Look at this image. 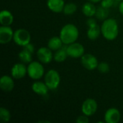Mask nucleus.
Wrapping results in <instances>:
<instances>
[{
    "mask_svg": "<svg viewBox=\"0 0 123 123\" xmlns=\"http://www.w3.org/2000/svg\"><path fill=\"white\" fill-rule=\"evenodd\" d=\"M101 32L103 37L107 40H114L119 34V27L117 21L113 18H107L104 20L101 26Z\"/></svg>",
    "mask_w": 123,
    "mask_h": 123,
    "instance_id": "f257e3e1",
    "label": "nucleus"
},
{
    "mask_svg": "<svg viewBox=\"0 0 123 123\" xmlns=\"http://www.w3.org/2000/svg\"><path fill=\"white\" fill-rule=\"evenodd\" d=\"M79 35V30L74 24H67L64 25L60 32V37L66 45L75 43L77 40Z\"/></svg>",
    "mask_w": 123,
    "mask_h": 123,
    "instance_id": "f03ea898",
    "label": "nucleus"
},
{
    "mask_svg": "<svg viewBox=\"0 0 123 123\" xmlns=\"http://www.w3.org/2000/svg\"><path fill=\"white\" fill-rule=\"evenodd\" d=\"M45 83L50 90L56 89L61 83L59 73L54 69L49 70L45 75Z\"/></svg>",
    "mask_w": 123,
    "mask_h": 123,
    "instance_id": "7ed1b4c3",
    "label": "nucleus"
},
{
    "mask_svg": "<svg viewBox=\"0 0 123 123\" xmlns=\"http://www.w3.org/2000/svg\"><path fill=\"white\" fill-rule=\"evenodd\" d=\"M45 69L43 66L37 61H32L27 66V74L34 80H38L44 75Z\"/></svg>",
    "mask_w": 123,
    "mask_h": 123,
    "instance_id": "20e7f679",
    "label": "nucleus"
},
{
    "mask_svg": "<svg viewBox=\"0 0 123 123\" xmlns=\"http://www.w3.org/2000/svg\"><path fill=\"white\" fill-rule=\"evenodd\" d=\"M13 40L17 45L24 47L25 45L30 43L31 36L30 32L27 30L20 28L14 31Z\"/></svg>",
    "mask_w": 123,
    "mask_h": 123,
    "instance_id": "39448f33",
    "label": "nucleus"
},
{
    "mask_svg": "<svg viewBox=\"0 0 123 123\" xmlns=\"http://www.w3.org/2000/svg\"><path fill=\"white\" fill-rule=\"evenodd\" d=\"M81 62L82 66L89 71H92L97 68L99 64L97 58L90 53L84 54L81 58Z\"/></svg>",
    "mask_w": 123,
    "mask_h": 123,
    "instance_id": "423d86ee",
    "label": "nucleus"
},
{
    "mask_svg": "<svg viewBox=\"0 0 123 123\" xmlns=\"http://www.w3.org/2000/svg\"><path fill=\"white\" fill-rule=\"evenodd\" d=\"M84 47L79 43L75 42L67 45V53L71 58H81V56L84 54Z\"/></svg>",
    "mask_w": 123,
    "mask_h": 123,
    "instance_id": "0eeeda50",
    "label": "nucleus"
},
{
    "mask_svg": "<svg viewBox=\"0 0 123 123\" xmlns=\"http://www.w3.org/2000/svg\"><path fill=\"white\" fill-rule=\"evenodd\" d=\"M98 105L94 99H86L82 104L81 106V111L84 115L89 117L94 115L97 110Z\"/></svg>",
    "mask_w": 123,
    "mask_h": 123,
    "instance_id": "6e6552de",
    "label": "nucleus"
},
{
    "mask_svg": "<svg viewBox=\"0 0 123 123\" xmlns=\"http://www.w3.org/2000/svg\"><path fill=\"white\" fill-rule=\"evenodd\" d=\"M37 57L41 63L47 64L51 62L53 55L52 50L48 47H41L37 51Z\"/></svg>",
    "mask_w": 123,
    "mask_h": 123,
    "instance_id": "1a4fd4ad",
    "label": "nucleus"
},
{
    "mask_svg": "<svg viewBox=\"0 0 123 123\" xmlns=\"http://www.w3.org/2000/svg\"><path fill=\"white\" fill-rule=\"evenodd\" d=\"M14 37V32L9 26H1L0 27V43H9Z\"/></svg>",
    "mask_w": 123,
    "mask_h": 123,
    "instance_id": "9d476101",
    "label": "nucleus"
},
{
    "mask_svg": "<svg viewBox=\"0 0 123 123\" xmlns=\"http://www.w3.org/2000/svg\"><path fill=\"white\" fill-rule=\"evenodd\" d=\"M27 74V68L22 63L14 64L11 69V75L14 79H21Z\"/></svg>",
    "mask_w": 123,
    "mask_h": 123,
    "instance_id": "9b49d317",
    "label": "nucleus"
},
{
    "mask_svg": "<svg viewBox=\"0 0 123 123\" xmlns=\"http://www.w3.org/2000/svg\"><path fill=\"white\" fill-rule=\"evenodd\" d=\"M120 112L116 108L108 109L105 114V120L107 123H117L120 120Z\"/></svg>",
    "mask_w": 123,
    "mask_h": 123,
    "instance_id": "f8f14e48",
    "label": "nucleus"
},
{
    "mask_svg": "<svg viewBox=\"0 0 123 123\" xmlns=\"http://www.w3.org/2000/svg\"><path fill=\"white\" fill-rule=\"evenodd\" d=\"M14 87V83L13 79L9 76H2L0 79V88L2 91L8 92L13 90Z\"/></svg>",
    "mask_w": 123,
    "mask_h": 123,
    "instance_id": "ddd939ff",
    "label": "nucleus"
},
{
    "mask_svg": "<svg viewBox=\"0 0 123 123\" xmlns=\"http://www.w3.org/2000/svg\"><path fill=\"white\" fill-rule=\"evenodd\" d=\"M47 5L50 11L55 13H60L63 10L65 2L64 0H48Z\"/></svg>",
    "mask_w": 123,
    "mask_h": 123,
    "instance_id": "4468645a",
    "label": "nucleus"
},
{
    "mask_svg": "<svg viewBox=\"0 0 123 123\" xmlns=\"http://www.w3.org/2000/svg\"><path fill=\"white\" fill-rule=\"evenodd\" d=\"M32 90L38 95L45 96L48 94L49 89L45 83L41 81H35L32 85Z\"/></svg>",
    "mask_w": 123,
    "mask_h": 123,
    "instance_id": "2eb2a0df",
    "label": "nucleus"
},
{
    "mask_svg": "<svg viewBox=\"0 0 123 123\" xmlns=\"http://www.w3.org/2000/svg\"><path fill=\"white\" fill-rule=\"evenodd\" d=\"M14 17L8 10H2L0 13V23L3 26H9L13 23Z\"/></svg>",
    "mask_w": 123,
    "mask_h": 123,
    "instance_id": "dca6fc26",
    "label": "nucleus"
},
{
    "mask_svg": "<svg viewBox=\"0 0 123 123\" xmlns=\"http://www.w3.org/2000/svg\"><path fill=\"white\" fill-rule=\"evenodd\" d=\"M63 43L62 41V40L61 39L60 36L57 37V36H54L53 37H51L48 43V47L51 50H58L59 49H61L63 47Z\"/></svg>",
    "mask_w": 123,
    "mask_h": 123,
    "instance_id": "f3484780",
    "label": "nucleus"
},
{
    "mask_svg": "<svg viewBox=\"0 0 123 123\" xmlns=\"http://www.w3.org/2000/svg\"><path fill=\"white\" fill-rule=\"evenodd\" d=\"M96 11H97L96 6H94V3H92L91 1L85 3L82 6L83 14L88 17H92L94 15H95Z\"/></svg>",
    "mask_w": 123,
    "mask_h": 123,
    "instance_id": "a211bd4d",
    "label": "nucleus"
},
{
    "mask_svg": "<svg viewBox=\"0 0 123 123\" xmlns=\"http://www.w3.org/2000/svg\"><path fill=\"white\" fill-rule=\"evenodd\" d=\"M68 56V55L67 53V46H64L62 47L61 49L56 50V52L54 53L53 58L56 62L61 63L66 61Z\"/></svg>",
    "mask_w": 123,
    "mask_h": 123,
    "instance_id": "6ab92c4d",
    "label": "nucleus"
},
{
    "mask_svg": "<svg viewBox=\"0 0 123 123\" xmlns=\"http://www.w3.org/2000/svg\"><path fill=\"white\" fill-rule=\"evenodd\" d=\"M101 33H102L101 27H99L98 25H97L95 27H89V29L87 30V37L89 39H90L92 40H94L99 37Z\"/></svg>",
    "mask_w": 123,
    "mask_h": 123,
    "instance_id": "aec40b11",
    "label": "nucleus"
},
{
    "mask_svg": "<svg viewBox=\"0 0 123 123\" xmlns=\"http://www.w3.org/2000/svg\"><path fill=\"white\" fill-rule=\"evenodd\" d=\"M19 60L25 63H30L32 62V53L26 50L25 49H23L22 51L19 52Z\"/></svg>",
    "mask_w": 123,
    "mask_h": 123,
    "instance_id": "412c9836",
    "label": "nucleus"
},
{
    "mask_svg": "<svg viewBox=\"0 0 123 123\" xmlns=\"http://www.w3.org/2000/svg\"><path fill=\"white\" fill-rule=\"evenodd\" d=\"M108 14H109L108 9L105 8V7H103L102 6L97 8L95 16L98 19H99V20H105L106 19H107Z\"/></svg>",
    "mask_w": 123,
    "mask_h": 123,
    "instance_id": "4be33fe9",
    "label": "nucleus"
},
{
    "mask_svg": "<svg viewBox=\"0 0 123 123\" xmlns=\"http://www.w3.org/2000/svg\"><path fill=\"white\" fill-rule=\"evenodd\" d=\"M77 10V6L74 3H68L65 4L63 8V13L66 15H71Z\"/></svg>",
    "mask_w": 123,
    "mask_h": 123,
    "instance_id": "5701e85b",
    "label": "nucleus"
},
{
    "mask_svg": "<svg viewBox=\"0 0 123 123\" xmlns=\"http://www.w3.org/2000/svg\"><path fill=\"white\" fill-rule=\"evenodd\" d=\"M11 119L10 112L4 107H1L0 109V120L3 123H8Z\"/></svg>",
    "mask_w": 123,
    "mask_h": 123,
    "instance_id": "b1692460",
    "label": "nucleus"
},
{
    "mask_svg": "<svg viewBox=\"0 0 123 123\" xmlns=\"http://www.w3.org/2000/svg\"><path fill=\"white\" fill-rule=\"evenodd\" d=\"M97 69L102 74H107L110 71V66L106 62H102L98 64Z\"/></svg>",
    "mask_w": 123,
    "mask_h": 123,
    "instance_id": "393cba45",
    "label": "nucleus"
},
{
    "mask_svg": "<svg viewBox=\"0 0 123 123\" xmlns=\"http://www.w3.org/2000/svg\"><path fill=\"white\" fill-rule=\"evenodd\" d=\"M115 1V0H102L101 1V6L105 7V8L109 9L113 6Z\"/></svg>",
    "mask_w": 123,
    "mask_h": 123,
    "instance_id": "a878e982",
    "label": "nucleus"
},
{
    "mask_svg": "<svg viewBox=\"0 0 123 123\" xmlns=\"http://www.w3.org/2000/svg\"><path fill=\"white\" fill-rule=\"evenodd\" d=\"M76 122L77 123H89V120L88 116L84 115H81L78 117L77 119L76 120Z\"/></svg>",
    "mask_w": 123,
    "mask_h": 123,
    "instance_id": "bb28decb",
    "label": "nucleus"
},
{
    "mask_svg": "<svg viewBox=\"0 0 123 123\" xmlns=\"http://www.w3.org/2000/svg\"><path fill=\"white\" fill-rule=\"evenodd\" d=\"M86 25H88L89 27H95L97 25V20L94 19V18H92V17H89L87 21H86Z\"/></svg>",
    "mask_w": 123,
    "mask_h": 123,
    "instance_id": "cd10ccee",
    "label": "nucleus"
},
{
    "mask_svg": "<svg viewBox=\"0 0 123 123\" xmlns=\"http://www.w3.org/2000/svg\"><path fill=\"white\" fill-rule=\"evenodd\" d=\"M23 49H25L26 50L30 52L31 53H34V50H35V48H34L33 45L31 44V43H28V44H27L26 45H25Z\"/></svg>",
    "mask_w": 123,
    "mask_h": 123,
    "instance_id": "c85d7f7f",
    "label": "nucleus"
},
{
    "mask_svg": "<svg viewBox=\"0 0 123 123\" xmlns=\"http://www.w3.org/2000/svg\"><path fill=\"white\" fill-rule=\"evenodd\" d=\"M119 11L120 12V14L123 15V1H122L120 4V6H119Z\"/></svg>",
    "mask_w": 123,
    "mask_h": 123,
    "instance_id": "c756f323",
    "label": "nucleus"
},
{
    "mask_svg": "<svg viewBox=\"0 0 123 123\" xmlns=\"http://www.w3.org/2000/svg\"><path fill=\"white\" fill-rule=\"evenodd\" d=\"M89 1H91V2H92V3H98V2L101 1L102 0H89Z\"/></svg>",
    "mask_w": 123,
    "mask_h": 123,
    "instance_id": "7c9ffc66",
    "label": "nucleus"
},
{
    "mask_svg": "<svg viewBox=\"0 0 123 123\" xmlns=\"http://www.w3.org/2000/svg\"><path fill=\"white\" fill-rule=\"evenodd\" d=\"M116 1H123V0H115Z\"/></svg>",
    "mask_w": 123,
    "mask_h": 123,
    "instance_id": "2f4dec72",
    "label": "nucleus"
}]
</instances>
